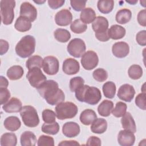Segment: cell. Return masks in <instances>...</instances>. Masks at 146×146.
<instances>
[{
  "label": "cell",
  "mask_w": 146,
  "mask_h": 146,
  "mask_svg": "<svg viewBox=\"0 0 146 146\" xmlns=\"http://www.w3.org/2000/svg\"><path fill=\"white\" fill-rule=\"evenodd\" d=\"M37 90L46 102L51 106L56 105L64 100L63 91L59 88L58 83L54 80H46L37 88Z\"/></svg>",
  "instance_id": "1"
},
{
  "label": "cell",
  "mask_w": 146,
  "mask_h": 146,
  "mask_svg": "<svg viewBox=\"0 0 146 146\" xmlns=\"http://www.w3.org/2000/svg\"><path fill=\"white\" fill-rule=\"evenodd\" d=\"M75 92V97L80 102H85L91 105H95L102 99L100 90L95 87L83 85L78 88Z\"/></svg>",
  "instance_id": "2"
},
{
  "label": "cell",
  "mask_w": 146,
  "mask_h": 146,
  "mask_svg": "<svg viewBox=\"0 0 146 146\" xmlns=\"http://www.w3.org/2000/svg\"><path fill=\"white\" fill-rule=\"evenodd\" d=\"M35 39L30 35L23 36L15 46L16 54L22 58L31 56L35 51Z\"/></svg>",
  "instance_id": "3"
},
{
  "label": "cell",
  "mask_w": 146,
  "mask_h": 146,
  "mask_svg": "<svg viewBox=\"0 0 146 146\" xmlns=\"http://www.w3.org/2000/svg\"><path fill=\"white\" fill-rule=\"evenodd\" d=\"M92 27L95 31L96 38L101 42H106L110 39L108 35V21L102 16L96 17L92 23Z\"/></svg>",
  "instance_id": "4"
},
{
  "label": "cell",
  "mask_w": 146,
  "mask_h": 146,
  "mask_svg": "<svg viewBox=\"0 0 146 146\" xmlns=\"http://www.w3.org/2000/svg\"><path fill=\"white\" fill-rule=\"evenodd\" d=\"M78 111V107L71 102H61L55 107L56 116L59 120H65L74 117Z\"/></svg>",
  "instance_id": "5"
},
{
  "label": "cell",
  "mask_w": 146,
  "mask_h": 146,
  "mask_svg": "<svg viewBox=\"0 0 146 146\" xmlns=\"http://www.w3.org/2000/svg\"><path fill=\"white\" fill-rule=\"evenodd\" d=\"M24 124L29 127H35L39 123V118L35 108L31 106H25L20 111Z\"/></svg>",
  "instance_id": "6"
},
{
  "label": "cell",
  "mask_w": 146,
  "mask_h": 146,
  "mask_svg": "<svg viewBox=\"0 0 146 146\" xmlns=\"http://www.w3.org/2000/svg\"><path fill=\"white\" fill-rule=\"evenodd\" d=\"M15 1L13 0H2L0 2L2 22L5 25L11 24L14 18V9Z\"/></svg>",
  "instance_id": "7"
},
{
  "label": "cell",
  "mask_w": 146,
  "mask_h": 146,
  "mask_svg": "<svg viewBox=\"0 0 146 146\" xmlns=\"http://www.w3.org/2000/svg\"><path fill=\"white\" fill-rule=\"evenodd\" d=\"M26 77L30 85L36 88H38L46 81V76L39 67H33L29 70Z\"/></svg>",
  "instance_id": "8"
},
{
  "label": "cell",
  "mask_w": 146,
  "mask_h": 146,
  "mask_svg": "<svg viewBox=\"0 0 146 146\" xmlns=\"http://www.w3.org/2000/svg\"><path fill=\"white\" fill-rule=\"evenodd\" d=\"M86 49L84 42L80 38L72 39L70 41L67 47L68 52L75 58L81 57L84 54Z\"/></svg>",
  "instance_id": "9"
},
{
  "label": "cell",
  "mask_w": 146,
  "mask_h": 146,
  "mask_svg": "<svg viewBox=\"0 0 146 146\" xmlns=\"http://www.w3.org/2000/svg\"><path fill=\"white\" fill-rule=\"evenodd\" d=\"M81 64L86 70H91L98 64L99 58L97 54L94 51H87L82 56Z\"/></svg>",
  "instance_id": "10"
},
{
  "label": "cell",
  "mask_w": 146,
  "mask_h": 146,
  "mask_svg": "<svg viewBox=\"0 0 146 146\" xmlns=\"http://www.w3.org/2000/svg\"><path fill=\"white\" fill-rule=\"evenodd\" d=\"M42 67L44 72L47 75H55L59 71V60L54 56H46L43 61Z\"/></svg>",
  "instance_id": "11"
},
{
  "label": "cell",
  "mask_w": 146,
  "mask_h": 146,
  "mask_svg": "<svg viewBox=\"0 0 146 146\" xmlns=\"http://www.w3.org/2000/svg\"><path fill=\"white\" fill-rule=\"evenodd\" d=\"M20 16L25 17L31 22H34L37 17V10L29 2H23L20 7Z\"/></svg>",
  "instance_id": "12"
},
{
  "label": "cell",
  "mask_w": 146,
  "mask_h": 146,
  "mask_svg": "<svg viewBox=\"0 0 146 146\" xmlns=\"http://www.w3.org/2000/svg\"><path fill=\"white\" fill-rule=\"evenodd\" d=\"M135 94V90L132 85L124 84L119 87L117 95L120 100L126 102H131L134 98Z\"/></svg>",
  "instance_id": "13"
},
{
  "label": "cell",
  "mask_w": 146,
  "mask_h": 146,
  "mask_svg": "<svg viewBox=\"0 0 146 146\" xmlns=\"http://www.w3.org/2000/svg\"><path fill=\"white\" fill-rule=\"evenodd\" d=\"M72 15L71 11L66 9L58 11L55 16V21L57 25L66 26L72 23Z\"/></svg>",
  "instance_id": "14"
},
{
  "label": "cell",
  "mask_w": 146,
  "mask_h": 146,
  "mask_svg": "<svg viewBox=\"0 0 146 146\" xmlns=\"http://www.w3.org/2000/svg\"><path fill=\"white\" fill-rule=\"evenodd\" d=\"M135 141L134 133L129 130H121L117 135V142L121 146H132Z\"/></svg>",
  "instance_id": "15"
},
{
  "label": "cell",
  "mask_w": 146,
  "mask_h": 146,
  "mask_svg": "<svg viewBox=\"0 0 146 146\" xmlns=\"http://www.w3.org/2000/svg\"><path fill=\"white\" fill-rule=\"evenodd\" d=\"M62 70L67 75H74L79 71L80 65L76 59L71 58H67L63 63Z\"/></svg>",
  "instance_id": "16"
},
{
  "label": "cell",
  "mask_w": 146,
  "mask_h": 146,
  "mask_svg": "<svg viewBox=\"0 0 146 146\" xmlns=\"http://www.w3.org/2000/svg\"><path fill=\"white\" fill-rule=\"evenodd\" d=\"M112 52L115 56L123 58L127 56L129 52V45L124 42H116L112 47Z\"/></svg>",
  "instance_id": "17"
},
{
  "label": "cell",
  "mask_w": 146,
  "mask_h": 146,
  "mask_svg": "<svg viewBox=\"0 0 146 146\" xmlns=\"http://www.w3.org/2000/svg\"><path fill=\"white\" fill-rule=\"evenodd\" d=\"M80 131L79 125L74 121L66 122L62 127L63 134L67 137H75L79 134Z\"/></svg>",
  "instance_id": "18"
},
{
  "label": "cell",
  "mask_w": 146,
  "mask_h": 146,
  "mask_svg": "<svg viewBox=\"0 0 146 146\" xmlns=\"http://www.w3.org/2000/svg\"><path fill=\"white\" fill-rule=\"evenodd\" d=\"M2 108L7 113L18 112L22 108V104L19 99L13 97L3 105Z\"/></svg>",
  "instance_id": "19"
},
{
  "label": "cell",
  "mask_w": 146,
  "mask_h": 146,
  "mask_svg": "<svg viewBox=\"0 0 146 146\" xmlns=\"http://www.w3.org/2000/svg\"><path fill=\"white\" fill-rule=\"evenodd\" d=\"M121 123L124 129L129 130L133 133L136 132V126L135 121L130 112H128L125 113L121 119Z\"/></svg>",
  "instance_id": "20"
},
{
  "label": "cell",
  "mask_w": 146,
  "mask_h": 146,
  "mask_svg": "<svg viewBox=\"0 0 146 146\" xmlns=\"http://www.w3.org/2000/svg\"><path fill=\"white\" fill-rule=\"evenodd\" d=\"M107 128V122L103 118H96L91 125V131L95 133L102 134L106 132Z\"/></svg>",
  "instance_id": "21"
},
{
  "label": "cell",
  "mask_w": 146,
  "mask_h": 146,
  "mask_svg": "<svg viewBox=\"0 0 146 146\" xmlns=\"http://www.w3.org/2000/svg\"><path fill=\"white\" fill-rule=\"evenodd\" d=\"M97 118V115L95 112L91 109H86L83 111L80 115V122L85 125H89Z\"/></svg>",
  "instance_id": "22"
},
{
  "label": "cell",
  "mask_w": 146,
  "mask_h": 146,
  "mask_svg": "<svg viewBox=\"0 0 146 146\" xmlns=\"http://www.w3.org/2000/svg\"><path fill=\"white\" fill-rule=\"evenodd\" d=\"M126 33L125 29L119 25H113L108 29V35L110 38L114 40L123 38Z\"/></svg>",
  "instance_id": "23"
},
{
  "label": "cell",
  "mask_w": 146,
  "mask_h": 146,
  "mask_svg": "<svg viewBox=\"0 0 146 146\" xmlns=\"http://www.w3.org/2000/svg\"><path fill=\"white\" fill-rule=\"evenodd\" d=\"M3 125L5 128L12 132L17 131L21 125V122L19 119L15 116H10L6 118Z\"/></svg>",
  "instance_id": "24"
},
{
  "label": "cell",
  "mask_w": 146,
  "mask_h": 146,
  "mask_svg": "<svg viewBox=\"0 0 146 146\" xmlns=\"http://www.w3.org/2000/svg\"><path fill=\"white\" fill-rule=\"evenodd\" d=\"M20 141L22 146H34L36 143L37 140L33 132L26 131L22 133Z\"/></svg>",
  "instance_id": "25"
},
{
  "label": "cell",
  "mask_w": 146,
  "mask_h": 146,
  "mask_svg": "<svg viewBox=\"0 0 146 146\" xmlns=\"http://www.w3.org/2000/svg\"><path fill=\"white\" fill-rule=\"evenodd\" d=\"M31 22L27 18L19 16L16 20L14 27L19 32H26L30 30L32 26Z\"/></svg>",
  "instance_id": "26"
},
{
  "label": "cell",
  "mask_w": 146,
  "mask_h": 146,
  "mask_svg": "<svg viewBox=\"0 0 146 146\" xmlns=\"http://www.w3.org/2000/svg\"><path fill=\"white\" fill-rule=\"evenodd\" d=\"M24 74L23 68L19 65H14L10 67L7 71V76L11 80L20 79Z\"/></svg>",
  "instance_id": "27"
},
{
  "label": "cell",
  "mask_w": 146,
  "mask_h": 146,
  "mask_svg": "<svg viewBox=\"0 0 146 146\" xmlns=\"http://www.w3.org/2000/svg\"><path fill=\"white\" fill-rule=\"evenodd\" d=\"M113 108V103L108 100H103L98 107V111L100 115L103 117H107L110 115Z\"/></svg>",
  "instance_id": "28"
},
{
  "label": "cell",
  "mask_w": 146,
  "mask_h": 146,
  "mask_svg": "<svg viewBox=\"0 0 146 146\" xmlns=\"http://www.w3.org/2000/svg\"><path fill=\"white\" fill-rule=\"evenodd\" d=\"M132 17V13L130 10L128 9H122L119 10L115 17L116 21L119 24H125L129 22Z\"/></svg>",
  "instance_id": "29"
},
{
  "label": "cell",
  "mask_w": 146,
  "mask_h": 146,
  "mask_svg": "<svg viewBox=\"0 0 146 146\" xmlns=\"http://www.w3.org/2000/svg\"><path fill=\"white\" fill-rule=\"evenodd\" d=\"M96 18L95 11L90 7L84 9L80 15V19L85 24H90L94 22Z\"/></svg>",
  "instance_id": "30"
},
{
  "label": "cell",
  "mask_w": 146,
  "mask_h": 146,
  "mask_svg": "<svg viewBox=\"0 0 146 146\" xmlns=\"http://www.w3.org/2000/svg\"><path fill=\"white\" fill-rule=\"evenodd\" d=\"M17 143V136L14 133H5L1 137V146H15Z\"/></svg>",
  "instance_id": "31"
},
{
  "label": "cell",
  "mask_w": 146,
  "mask_h": 146,
  "mask_svg": "<svg viewBox=\"0 0 146 146\" xmlns=\"http://www.w3.org/2000/svg\"><path fill=\"white\" fill-rule=\"evenodd\" d=\"M114 6V1L112 0L98 1L97 7L99 11L103 14H108L112 11Z\"/></svg>",
  "instance_id": "32"
},
{
  "label": "cell",
  "mask_w": 146,
  "mask_h": 146,
  "mask_svg": "<svg viewBox=\"0 0 146 146\" xmlns=\"http://www.w3.org/2000/svg\"><path fill=\"white\" fill-rule=\"evenodd\" d=\"M102 90L105 97L112 99L115 96L116 90V85L111 81L107 82L103 85Z\"/></svg>",
  "instance_id": "33"
},
{
  "label": "cell",
  "mask_w": 146,
  "mask_h": 146,
  "mask_svg": "<svg viewBox=\"0 0 146 146\" xmlns=\"http://www.w3.org/2000/svg\"><path fill=\"white\" fill-rule=\"evenodd\" d=\"M54 35L56 40L59 42L65 43L71 38L70 33L66 29H57L54 33Z\"/></svg>",
  "instance_id": "34"
},
{
  "label": "cell",
  "mask_w": 146,
  "mask_h": 146,
  "mask_svg": "<svg viewBox=\"0 0 146 146\" xmlns=\"http://www.w3.org/2000/svg\"><path fill=\"white\" fill-rule=\"evenodd\" d=\"M43 59L39 55H33L30 57L26 61V66L30 70L33 67L41 68L43 66Z\"/></svg>",
  "instance_id": "35"
},
{
  "label": "cell",
  "mask_w": 146,
  "mask_h": 146,
  "mask_svg": "<svg viewBox=\"0 0 146 146\" xmlns=\"http://www.w3.org/2000/svg\"><path fill=\"white\" fill-rule=\"evenodd\" d=\"M42 131L45 133L55 135L57 134L59 131V125L56 121L52 123H45L42 126Z\"/></svg>",
  "instance_id": "36"
},
{
  "label": "cell",
  "mask_w": 146,
  "mask_h": 146,
  "mask_svg": "<svg viewBox=\"0 0 146 146\" xmlns=\"http://www.w3.org/2000/svg\"><path fill=\"white\" fill-rule=\"evenodd\" d=\"M87 29L86 24L83 23L80 19H75L70 25L71 30L75 34H81L84 33Z\"/></svg>",
  "instance_id": "37"
},
{
  "label": "cell",
  "mask_w": 146,
  "mask_h": 146,
  "mask_svg": "<svg viewBox=\"0 0 146 146\" xmlns=\"http://www.w3.org/2000/svg\"><path fill=\"white\" fill-rule=\"evenodd\" d=\"M128 76L133 80L140 79L143 75V69L138 64H133L131 66L128 71Z\"/></svg>",
  "instance_id": "38"
},
{
  "label": "cell",
  "mask_w": 146,
  "mask_h": 146,
  "mask_svg": "<svg viewBox=\"0 0 146 146\" xmlns=\"http://www.w3.org/2000/svg\"><path fill=\"white\" fill-rule=\"evenodd\" d=\"M127 104L122 102H117L114 108L112 110V115L116 117H122L127 111Z\"/></svg>",
  "instance_id": "39"
},
{
  "label": "cell",
  "mask_w": 146,
  "mask_h": 146,
  "mask_svg": "<svg viewBox=\"0 0 146 146\" xmlns=\"http://www.w3.org/2000/svg\"><path fill=\"white\" fill-rule=\"evenodd\" d=\"M92 76L95 80L99 82H103L108 78V73L103 68H99L94 70L92 73Z\"/></svg>",
  "instance_id": "40"
},
{
  "label": "cell",
  "mask_w": 146,
  "mask_h": 146,
  "mask_svg": "<svg viewBox=\"0 0 146 146\" xmlns=\"http://www.w3.org/2000/svg\"><path fill=\"white\" fill-rule=\"evenodd\" d=\"M84 80L80 76L72 78L70 80V89L71 92H75L76 90L82 86L84 85Z\"/></svg>",
  "instance_id": "41"
},
{
  "label": "cell",
  "mask_w": 146,
  "mask_h": 146,
  "mask_svg": "<svg viewBox=\"0 0 146 146\" xmlns=\"http://www.w3.org/2000/svg\"><path fill=\"white\" fill-rule=\"evenodd\" d=\"M42 119L46 123H52L55 121L56 113L52 110L46 109L42 113Z\"/></svg>",
  "instance_id": "42"
},
{
  "label": "cell",
  "mask_w": 146,
  "mask_h": 146,
  "mask_svg": "<svg viewBox=\"0 0 146 146\" xmlns=\"http://www.w3.org/2000/svg\"><path fill=\"white\" fill-rule=\"evenodd\" d=\"M37 145L38 146H54V140L53 137L51 136L46 135H41L39 136L37 141Z\"/></svg>",
  "instance_id": "43"
},
{
  "label": "cell",
  "mask_w": 146,
  "mask_h": 146,
  "mask_svg": "<svg viewBox=\"0 0 146 146\" xmlns=\"http://www.w3.org/2000/svg\"><path fill=\"white\" fill-rule=\"evenodd\" d=\"M135 104L139 108L145 110V92H141L136 96L135 98Z\"/></svg>",
  "instance_id": "44"
},
{
  "label": "cell",
  "mask_w": 146,
  "mask_h": 146,
  "mask_svg": "<svg viewBox=\"0 0 146 146\" xmlns=\"http://www.w3.org/2000/svg\"><path fill=\"white\" fill-rule=\"evenodd\" d=\"M10 98V92L7 88H0V102L1 104L6 103Z\"/></svg>",
  "instance_id": "45"
},
{
  "label": "cell",
  "mask_w": 146,
  "mask_h": 146,
  "mask_svg": "<svg viewBox=\"0 0 146 146\" xmlns=\"http://www.w3.org/2000/svg\"><path fill=\"white\" fill-rule=\"evenodd\" d=\"M71 6L72 9L76 11H82L86 4V1H71Z\"/></svg>",
  "instance_id": "46"
},
{
  "label": "cell",
  "mask_w": 146,
  "mask_h": 146,
  "mask_svg": "<svg viewBox=\"0 0 146 146\" xmlns=\"http://www.w3.org/2000/svg\"><path fill=\"white\" fill-rule=\"evenodd\" d=\"M136 40L139 45L145 46L146 45V31L141 30L138 32L136 36Z\"/></svg>",
  "instance_id": "47"
},
{
  "label": "cell",
  "mask_w": 146,
  "mask_h": 146,
  "mask_svg": "<svg viewBox=\"0 0 146 146\" xmlns=\"http://www.w3.org/2000/svg\"><path fill=\"white\" fill-rule=\"evenodd\" d=\"M137 22L140 25L145 27L146 26V10L143 9L140 10L137 15Z\"/></svg>",
  "instance_id": "48"
},
{
  "label": "cell",
  "mask_w": 146,
  "mask_h": 146,
  "mask_svg": "<svg viewBox=\"0 0 146 146\" xmlns=\"http://www.w3.org/2000/svg\"><path fill=\"white\" fill-rule=\"evenodd\" d=\"M65 2L64 0H49L48 4L50 8L52 9H56L62 6Z\"/></svg>",
  "instance_id": "49"
},
{
  "label": "cell",
  "mask_w": 146,
  "mask_h": 146,
  "mask_svg": "<svg viewBox=\"0 0 146 146\" xmlns=\"http://www.w3.org/2000/svg\"><path fill=\"white\" fill-rule=\"evenodd\" d=\"M102 143H101V140L95 136H90L86 143V145H101Z\"/></svg>",
  "instance_id": "50"
},
{
  "label": "cell",
  "mask_w": 146,
  "mask_h": 146,
  "mask_svg": "<svg viewBox=\"0 0 146 146\" xmlns=\"http://www.w3.org/2000/svg\"><path fill=\"white\" fill-rule=\"evenodd\" d=\"M9 43L3 39H0V55H2L6 53L9 50Z\"/></svg>",
  "instance_id": "51"
},
{
  "label": "cell",
  "mask_w": 146,
  "mask_h": 146,
  "mask_svg": "<svg viewBox=\"0 0 146 146\" xmlns=\"http://www.w3.org/2000/svg\"><path fill=\"white\" fill-rule=\"evenodd\" d=\"M79 143L75 140H64L61 141L58 144V145L65 146V145H79Z\"/></svg>",
  "instance_id": "52"
},
{
  "label": "cell",
  "mask_w": 146,
  "mask_h": 146,
  "mask_svg": "<svg viewBox=\"0 0 146 146\" xmlns=\"http://www.w3.org/2000/svg\"><path fill=\"white\" fill-rule=\"evenodd\" d=\"M0 88H7L9 85V82L7 79L3 76H0Z\"/></svg>",
  "instance_id": "53"
},
{
  "label": "cell",
  "mask_w": 146,
  "mask_h": 146,
  "mask_svg": "<svg viewBox=\"0 0 146 146\" xmlns=\"http://www.w3.org/2000/svg\"><path fill=\"white\" fill-rule=\"evenodd\" d=\"M46 1H34V2L37 4H39V5H40L42 3H43Z\"/></svg>",
  "instance_id": "54"
},
{
  "label": "cell",
  "mask_w": 146,
  "mask_h": 146,
  "mask_svg": "<svg viewBox=\"0 0 146 146\" xmlns=\"http://www.w3.org/2000/svg\"><path fill=\"white\" fill-rule=\"evenodd\" d=\"M126 2H128V3H130V4H131V5H134V4H135L137 2V1H126Z\"/></svg>",
  "instance_id": "55"
}]
</instances>
